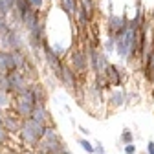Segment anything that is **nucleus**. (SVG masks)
Here are the masks:
<instances>
[{
  "instance_id": "nucleus-1",
  "label": "nucleus",
  "mask_w": 154,
  "mask_h": 154,
  "mask_svg": "<svg viewBox=\"0 0 154 154\" xmlns=\"http://www.w3.org/2000/svg\"><path fill=\"white\" fill-rule=\"evenodd\" d=\"M138 18L136 20H132L130 24H127V29L123 33H118L114 37L116 41V50H118V53L121 57H125V59H132L134 55H136V48H138Z\"/></svg>"
},
{
  "instance_id": "nucleus-2",
  "label": "nucleus",
  "mask_w": 154,
  "mask_h": 154,
  "mask_svg": "<svg viewBox=\"0 0 154 154\" xmlns=\"http://www.w3.org/2000/svg\"><path fill=\"white\" fill-rule=\"evenodd\" d=\"M48 127L42 125V123H38L35 119H24L22 121V128H20V136H22V141L26 145H37L38 141H41L44 138V134H46Z\"/></svg>"
},
{
  "instance_id": "nucleus-3",
  "label": "nucleus",
  "mask_w": 154,
  "mask_h": 154,
  "mask_svg": "<svg viewBox=\"0 0 154 154\" xmlns=\"http://www.w3.org/2000/svg\"><path fill=\"white\" fill-rule=\"evenodd\" d=\"M37 149H38V152H41V154H61L64 150L59 136H57V132L51 127H48L44 138L37 143Z\"/></svg>"
},
{
  "instance_id": "nucleus-4",
  "label": "nucleus",
  "mask_w": 154,
  "mask_h": 154,
  "mask_svg": "<svg viewBox=\"0 0 154 154\" xmlns=\"http://www.w3.org/2000/svg\"><path fill=\"white\" fill-rule=\"evenodd\" d=\"M35 106H37V101L33 97L31 90L28 94H24V95H18L17 101H15V110L18 114V118H22V119H29L31 118V112H33Z\"/></svg>"
},
{
  "instance_id": "nucleus-5",
  "label": "nucleus",
  "mask_w": 154,
  "mask_h": 154,
  "mask_svg": "<svg viewBox=\"0 0 154 154\" xmlns=\"http://www.w3.org/2000/svg\"><path fill=\"white\" fill-rule=\"evenodd\" d=\"M8 79H9V94L18 95L20 92H24L26 88H29L31 85L28 83V77L22 72H11L8 73Z\"/></svg>"
},
{
  "instance_id": "nucleus-6",
  "label": "nucleus",
  "mask_w": 154,
  "mask_h": 154,
  "mask_svg": "<svg viewBox=\"0 0 154 154\" xmlns=\"http://www.w3.org/2000/svg\"><path fill=\"white\" fill-rule=\"evenodd\" d=\"M88 59H90V68H92V72L95 75H97V73H105V70L110 66L108 61H106V55L99 53L97 50H94V48H88Z\"/></svg>"
},
{
  "instance_id": "nucleus-7",
  "label": "nucleus",
  "mask_w": 154,
  "mask_h": 154,
  "mask_svg": "<svg viewBox=\"0 0 154 154\" xmlns=\"http://www.w3.org/2000/svg\"><path fill=\"white\" fill-rule=\"evenodd\" d=\"M42 50H44V55H46V63H48V64H50V68L55 72V75L61 79V77H63V68H64V64H63V61H61L59 53H57L55 50H51L46 42H44Z\"/></svg>"
},
{
  "instance_id": "nucleus-8",
  "label": "nucleus",
  "mask_w": 154,
  "mask_h": 154,
  "mask_svg": "<svg viewBox=\"0 0 154 154\" xmlns=\"http://www.w3.org/2000/svg\"><path fill=\"white\" fill-rule=\"evenodd\" d=\"M70 63H72V68H73L75 73H81V75L86 73V70H88V57H86V53L73 51L72 57H70Z\"/></svg>"
},
{
  "instance_id": "nucleus-9",
  "label": "nucleus",
  "mask_w": 154,
  "mask_h": 154,
  "mask_svg": "<svg viewBox=\"0 0 154 154\" xmlns=\"http://www.w3.org/2000/svg\"><path fill=\"white\" fill-rule=\"evenodd\" d=\"M11 72H17V66L13 63V55L11 51H0V73L2 75H8Z\"/></svg>"
},
{
  "instance_id": "nucleus-10",
  "label": "nucleus",
  "mask_w": 154,
  "mask_h": 154,
  "mask_svg": "<svg viewBox=\"0 0 154 154\" xmlns=\"http://www.w3.org/2000/svg\"><path fill=\"white\" fill-rule=\"evenodd\" d=\"M61 81L70 88V90H77V75L75 72H72V68L68 64H64L63 68V77H61Z\"/></svg>"
},
{
  "instance_id": "nucleus-11",
  "label": "nucleus",
  "mask_w": 154,
  "mask_h": 154,
  "mask_svg": "<svg viewBox=\"0 0 154 154\" xmlns=\"http://www.w3.org/2000/svg\"><path fill=\"white\" fill-rule=\"evenodd\" d=\"M31 119H35V121H38V123L46 125V123L50 121V114H48L46 106H44V105H37V106L33 108V112H31Z\"/></svg>"
},
{
  "instance_id": "nucleus-12",
  "label": "nucleus",
  "mask_w": 154,
  "mask_h": 154,
  "mask_svg": "<svg viewBox=\"0 0 154 154\" xmlns=\"http://www.w3.org/2000/svg\"><path fill=\"white\" fill-rule=\"evenodd\" d=\"M105 75H106L110 86H119V85H121V75H119V68H118V66L110 64V66L105 70Z\"/></svg>"
},
{
  "instance_id": "nucleus-13",
  "label": "nucleus",
  "mask_w": 154,
  "mask_h": 154,
  "mask_svg": "<svg viewBox=\"0 0 154 154\" xmlns=\"http://www.w3.org/2000/svg\"><path fill=\"white\" fill-rule=\"evenodd\" d=\"M4 128L8 132H20L22 123L18 121V118H15V116H4Z\"/></svg>"
},
{
  "instance_id": "nucleus-14",
  "label": "nucleus",
  "mask_w": 154,
  "mask_h": 154,
  "mask_svg": "<svg viewBox=\"0 0 154 154\" xmlns=\"http://www.w3.org/2000/svg\"><path fill=\"white\" fill-rule=\"evenodd\" d=\"M31 92H33V97L37 101V105H44V97H46V94H44V88L41 85H31Z\"/></svg>"
},
{
  "instance_id": "nucleus-15",
  "label": "nucleus",
  "mask_w": 154,
  "mask_h": 154,
  "mask_svg": "<svg viewBox=\"0 0 154 154\" xmlns=\"http://www.w3.org/2000/svg\"><path fill=\"white\" fill-rule=\"evenodd\" d=\"M147 77L154 81V51H150L147 57Z\"/></svg>"
},
{
  "instance_id": "nucleus-16",
  "label": "nucleus",
  "mask_w": 154,
  "mask_h": 154,
  "mask_svg": "<svg viewBox=\"0 0 154 154\" xmlns=\"http://www.w3.org/2000/svg\"><path fill=\"white\" fill-rule=\"evenodd\" d=\"M112 105L114 106H119V105H123V101H125V94L121 92V90H116L114 94H112Z\"/></svg>"
},
{
  "instance_id": "nucleus-17",
  "label": "nucleus",
  "mask_w": 154,
  "mask_h": 154,
  "mask_svg": "<svg viewBox=\"0 0 154 154\" xmlns=\"http://www.w3.org/2000/svg\"><path fill=\"white\" fill-rule=\"evenodd\" d=\"M63 2V8H64V11L68 13V15H73L77 9H75V2L73 0H61Z\"/></svg>"
},
{
  "instance_id": "nucleus-18",
  "label": "nucleus",
  "mask_w": 154,
  "mask_h": 154,
  "mask_svg": "<svg viewBox=\"0 0 154 154\" xmlns=\"http://www.w3.org/2000/svg\"><path fill=\"white\" fill-rule=\"evenodd\" d=\"M9 92H0V106H2V108H8L11 103H9Z\"/></svg>"
},
{
  "instance_id": "nucleus-19",
  "label": "nucleus",
  "mask_w": 154,
  "mask_h": 154,
  "mask_svg": "<svg viewBox=\"0 0 154 154\" xmlns=\"http://www.w3.org/2000/svg\"><path fill=\"white\" fill-rule=\"evenodd\" d=\"M132 140H134L132 132H130L128 128H125V130H123V134H121V141H123L125 145H130V143H132Z\"/></svg>"
},
{
  "instance_id": "nucleus-20",
  "label": "nucleus",
  "mask_w": 154,
  "mask_h": 154,
  "mask_svg": "<svg viewBox=\"0 0 154 154\" xmlns=\"http://www.w3.org/2000/svg\"><path fill=\"white\" fill-rule=\"evenodd\" d=\"M9 31V28H8V22H6V15H2V13H0V35H6Z\"/></svg>"
},
{
  "instance_id": "nucleus-21",
  "label": "nucleus",
  "mask_w": 154,
  "mask_h": 154,
  "mask_svg": "<svg viewBox=\"0 0 154 154\" xmlns=\"http://www.w3.org/2000/svg\"><path fill=\"white\" fill-rule=\"evenodd\" d=\"M0 92H9V79H8V75H0Z\"/></svg>"
},
{
  "instance_id": "nucleus-22",
  "label": "nucleus",
  "mask_w": 154,
  "mask_h": 154,
  "mask_svg": "<svg viewBox=\"0 0 154 154\" xmlns=\"http://www.w3.org/2000/svg\"><path fill=\"white\" fill-rule=\"evenodd\" d=\"M79 145H81V147H83V149H85L86 152H90V154H92V152H95L94 145H92V143H90L88 140H83V138H81V140H79Z\"/></svg>"
},
{
  "instance_id": "nucleus-23",
  "label": "nucleus",
  "mask_w": 154,
  "mask_h": 154,
  "mask_svg": "<svg viewBox=\"0 0 154 154\" xmlns=\"http://www.w3.org/2000/svg\"><path fill=\"white\" fill-rule=\"evenodd\" d=\"M28 2H29V6H31L33 9H38V8H42L44 0H28Z\"/></svg>"
},
{
  "instance_id": "nucleus-24",
  "label": "nucleus",
  "mask_w": 154,
  "mask_h": 154,
  "mask_svg": "<svg viewBox=\"0 0 154 154\" xmlns=\"http://www.w3.org/2000/svg\"><path fill=\"white\" fill-rule=\"evenodd\" d=\"M8 141V130L4 127H0V143H6Z\"/></svg>"
},
{
  "instance_id": "nucleus-25",
  "label": "nucleus",
  "mask_w": 154,
  "mask_h": 154,
  "mask_svg": "<svg viewBox=\"0 0 154 154\" xmlns=\"http://www.w3.org/2000/svg\"><path fill=\"white\" fill-rule=\"evenodd\" d=\"M125 154H136V145H125Z\"/></svg>"
},
{
  "instance_id": "nucleus-26",
  "label": "nucleus",
  "mask_w": 154,
  "mask_h": 154,
  "mask_svg": "<svg viewBox=\"0 0 154 154\" xmlns=\"http://www.w3.org/2000/svg\"><path fill=\"white\" fill-rule=\"evenodd\" d=\"M94 149H95V152H97V154H105V147H103L101 143H95Z\"/></svg>"
},
{
  "instance_id": "nucleus-27",
  "label": "nucleus",
  "mask_w": 154,
  "mask_h": 154,
  "mask_svg": "<svg viewBox=\"0 0 154 154\" xmlns=\"http://www.w3.org/2000/svg\"><path fill=\"white\" fill-rule=\"evenodd\" d=\"M147 152H149V154H154V141H149V145H147Z\"/></svg>"
},
{
  "instance_id": "nucleus-28",
  "label": "nucleus",
  "mask_w": 154,
  "mask_h": 154,
  "mask_svg": "<svg viewBox=\"0 0 154 154\" xmlns=\"http://www.w3.org/2000/svg\"><path fill=\"white\" fill-rule=\"evenodd\" d=\"M0 127H4V116H0Z\"/></svg>"
},
{
  "instance_id": "nucleus-29",
  "label": "nucleus",
  "mask_w": 154,
  "mask_h": 154,
  "mask_svg": "<svg viewBox=\"0 0 154 154\" xmlns=\"http://www.w3.org/2000/svg\"><path fill=\"white\" fill-rule=\"evenodd\" d=\"M61 154H72V152H68V150H63V152H61Z\"/></svg>"
},
{
  "instance_id": "nucleus-30",
  "label": "nucleus",
  "mask_w": 154,
  "mask_h": 154,
  "mask_svg": "<svg viewBox=\"0 0 154 154\" xmlns=\"http://www.w3.org/2000/svg\"><path fill=\"white\" fill-rule=\"evenodd\" d=\"M0 75H2V73H0Z\"/></svg>"
},
{
  "instance_id": "nucleus-31",
  "label": "nucleus",
  "mask_w": 154,
  "mask_h": 154,
  "mask_svg": "<svg viewBox=\"0 0 154 154\" xmlns=\"http://www.w3.org/2000/svg\"><path fill=\"white\" fill-rule=\"evenodd\" d=\"M143 154H145V152H143Z\"/></svg>"
}]
</instances>
